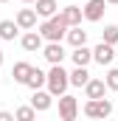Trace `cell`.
Masks as SVG:
<instances>
[{
  "mask_svg": "<svg viewBox=\"0 0 118 121\" xmlns=\"http://www.w3.org/2000/svg\"><path fill=\"white\" fill-rule=\"evenodd\" d=\"M23 3H34V0H23Z\"/></svg>",
  "mask_w": 118,
  "mask_h": 121,
  "instance_id": "484cf974",
  "label": "cell"
},
{
  "mask_svg": "<svg viewBox=\"0 0 118 121\" xmlns=\"http://www.w3.org/2000/svg\"><path fill=\"white\" fill-rule=\"evenodd\" d=\"M17 31H20L17 20H3V23H0V39H14Z\"/></svg>",
  "mask_w": 118,
  "mask_h": 121,
  "instance_id": "ac0fdd59",
  "label": "cell"
},
{
  "mask_svg": "<svg viewBox=\"0 0 118 121\" xmlns=\"http://www.w3.org/2000/svg\"><path fill=\"white\" fill-rule=\"evenodd\" d=\"M51 96H54L51 90H48V93H45V90H34V99H31V104H34L39 113H45V110L51 107Z\"/></svg>",
  "mask_w": 118,
  "mask_h": 121,
  "instance_id": "4fadbf2b",
  "label": "cell"
},
{
  "mask_svg": "<svg viewBox=\"0 0 118 121\" xmlns=\"http://www.w3.org/2000/svg\"><path fill=\"white\" fill-rule=\"evenodd\" d=\"M73 62L76 65H90V59H93V51L90 48H84V45H79V48H73Z\"/></svg>",
  "mask_w": 118,
  "mask_h": 121,
  "instance_id": "d6986e66",
  "label": "cell"
},
{
  "mask_svg": "<svg viewBox=\"0 0 118 121\" xmlns=\"http://www.w3.org/2000/svg\"><path fill=\"white\" fill-rule=\"evenodd\" d=\"M17 116H11V113H6V110H0V121H14Z\"/></svg>",
  "mask_w": 118,
  "mask_h": 121,
  "instance_id": "603a6c76",
  "label": "cell"
},
{
  "mask_svg": "<svg viewBox=\"0 0 118 121\" xmlns=\"http://www.w3.org/2000/svg\"><path fill=\"white\" fill-rule=\"evenodd\" d=\"M76 113H79L76 99L62 93V96H59V118H62V121H73V118H76Z\"/></svg>",
  "mask_w": 118,
  "mask_h": 121,
  "instance_id": "277c9868",
  "label": "cell"
},
{
  "mask_svg": "<svg viewBox=\"0 0 118 121\" xmlns=\"http://www.w3.org/2000/svg\"><path fill=\"white\" fill-rule=\"evenodd\" d=\"M42 39H45V37H42L39 31H28V34H23L20 42H23L25 51H39V48H42Z\"/></svg>",
  "mask_w": 118,
  "mask_h": 121,
  "instance_id": "8fae6325",
  "label": "cell"
},
{
  "mask_svg": "<svg viewBox=\"0 0 118 121\" xmlns=\"http://www.w3.org/2000/svg\"><path fill=\"white\" fill-rule=\"evenodd\" d=\"M14 116H17V121H34V116H37V107H34V104H31V107H20Z\"/></svg>",
  "mask_w": 118,
  "mask_h": 121,
  "instance_id": "ffe728a7",
  "label": "cell"
},
{
  "mask_svg": "<svg viewBox=\"0 0 118 121\" xmlns=\"http://www.w3.org/2000/svg\"><path fill=\"white\" fill-rule=\"evenodd\" d=\"M110 90L107 87V82L104 79H90L87 85H84V93H87V99H104V93Z\"/></svg>",
  "mask_w": 118,
  "mask_h": 121,
  "instance_id": "52a82bcc",
  "label": "cell"
},
{
  "mask_svg": "<svg viewBox=\"0 0 118 121\" xmlns=\"http://www.w3.org/2000/svg\"><path fill=\"white\" fill-rule=\"evenodd\" d=\"M0 68H3V54H0Z\"/></svg>",
  "mask_w": 118,
  "mask_h": 121,
  "instance_id": "d4e9b609",
  "label": "cell"
},
{
  "mask_svg": "<svg viewBox=\"0 0 118 121\" xmlns=\"http://www.w3.org/2000/svg\"><path fill=\"white\" fill-rule=\"evenodd\" d=\"M104 6H107V0H87V6L82 9V11H84V20L98 23V20L104 17Z\"/></svg>",
  "mask_w": 118,
  "mask_h": 121,
  "instance_id": "8992f818",
  "label": "cell"
},
{
  "mask_svg": "<svg viewBox=\"0 0 118 121\" xmlns=\"http://www.w3.org/2000/svg\"><path fill=\"white\" fill-rule=\"evenodd\" d=\"M104 82H107L110 90H118V68H110V70H107V79H104Z\"/></svg>",
  "mask_w": 118,
  "mask_h": 121,
  "instance_id": "7402d4cb",
  "label": "cell"
},
{
  "mask_svg": "<svg viewBox=\"0 0 118 121\" xmlns=\"http://www.w3.org/2000/svg\"><path fill=\"white\" fill-rule=\"evenodd\" d=\"M56 0H37V14H39V17H45V20H48V17H54V14H56Z\"/></svg>",
  "mask_w": 118,
  "mask_h": 121,
  "instance_id": "e0dca14e",
  "label": "cell"
},
{
  "mask_svg": "<svg viewBox=\"0 0 118 121\" xmlns=\"http://www.w3.org/2000/svg\"><path fill=\"white\" fill-rule=\"evenodd\" d=\"M67 23L62 20V14H54V17H48L42 26H39V34L48 39V42H62V37L67 34Z\"/></svg>",
  "mask_w": 118,
  "mask_h": 121,
  "instance_id": "6da1fadb",
  "label": "cell"
},
{
  "mask_svg": "<svg viewBox=\"0 0 118 121\" xmlns=\"http://www.w3.org/2000/svg\"><path fill=\"white\" fill-rule=\"evenodd\" d=\"M17 26L31 31L37 26V9H20V11H17Z\"/></svg>",
  "mask_w": 118,
  "mask_h": 121,
  "instance_id": "ba28073f",
  "label": "cell"
},
{
  "mask_svg": "<svg viewBox=\"0 0 118 121\" xmlns=\"http://www.w3.org/2000/svg\"><path fill=\"white\" fill-rule=\"evenodd\" d=\"M107 3H113V6H118V0H107Z\"/></svg>",
  "mask_w": 118,
  "mask_h": 121,
  "instance_id": "cb8c5ba5",
  "label": "cell"
},
{
  "mask_svg": "<svg viewBox=\"0 0 118 121\" xmlns=\"http://www.w3.org/2000/svg\"><path fill=\"white\" fill-rule=\"evenodd\" d=\"M115 56H118L115 45H110V42H104V39H101V45H96V51H93V59L98 62V65H110Z\"/></svg>",
  "mask_w": 118,
  "mask_h": 121,
  "instance_id": "5b68a950",
  "label": "cell"
},
{
  "mask_svg": "<svg viewBox=\"0 0 118 121\" xmlns=\"http://www.w3.org/2000/svg\"><path fill=\"white\" fill-rule=\"evenodd\" d=\"M90 82V73H87V65H76V70L70 73V85H76V87H84Z\"/></svg>",
  "mask_w": 118,
  "mask_h": 121,
  "instance_id": "9a60e30c",
  "label": "cell"
},
{
  "mask_svg": "<svg viewBox=\"0 0 118 121\" xmlns=\"http://www.w3.org/2000/svg\"><path fill=\"white\" fill-rule=\"evenodd\" d=\"M0 3H8V0H0Z\"/></svg>",
  "mask_w": 118,
  "mask_h": 121,
  "instance_id": "4316f807",
  "label": "cell"
},
{
  "mask_svg": "<svg viewBox=\"0 0 118 121\" xmlns=\"http://www.w3.org/2000/svg\"><path fill=\"white\" fill-rule=\"evenodd\" d=\"M67 42H70L73 48L84 45V42H87V31H82V26H70V31H67Z\"/></svg>",
  "mask_w": 118,
  "mask_h": 121,
  "instance_id": "2e32d148",
  "label": "cell"
},
{
  "mask_svg": "<svg viewBox=\"0 0 118 121\" xmlns=\"http://www.w3.org/2000/svg\"><path fill=\"white\" fill-rule=\"evenodd\" d=\"M113 113V101L110 99H87L84 104V116L87 118H107Z\"/></svg>",
  "mask_w": 118,
  "mask_h": 121,
  "instance_id": "3957f363",
  "label": "cell"
},
{
  "mask_svg": "<svg viewBox=\"0 0 118 121\" xmlns=\"http://www.w3.org/2000/svg\"><path fill=\"white\" fill-rule=\"evenodd\" d=\"M59 14H62V20H65L67 26H79V23H82V17H84V11H82L79 6H65Z\"/></svg>",
  "mask_w": 118,
  "mask_h": 121,
  "instance_id": "30bf717a",
  "label": "cell"
},
{
  "mask_svg": "<svg viewBox=\"0 0 118 121\" xmlns=\"http://www.w3.org/2000/svg\"><path fill=\"white\" fill-rule=\"evenodd\" d=\"M115 54H118V45H115Z\"/></svg>",
  "mask_w": 118,
  "mask_h": 121,
  "instance_id": "83f0119b",
  "label": "cell"
},
{
  "mask_svg": "<svg viewBox=\"0 0 118 121\" xmlns=\"http://www.w3.org/2000/svg\"><path fill=\"white\" fill-rule=\"evenodd\" d=\"M34 65H28V62H17L14 68H11V76H14V82H20V85H25L28 82V73Z\"/></svg>",
  "mask_w": 118,
  "mask_h": 121,
  "instance_id": "5bb4252c",
  "label": "cell"
},
{
  "mask_svg": "<svg viewBox=\"0 0 118 121\" xmlns=\"http://www.w3.org/2000/svg\"><path fill=\"white\" fill-rule=\"evenodd\" d=\"M67 85H70V73H65L62 65H54L51 73H48V90L54 93V96H62V93L67 90Z\"/></svg>",
  "mask_w": 118,
  "mask_h": 121,
  "instance_id": "7a4b0ae2",
  "label": "cell"
},
{
  "mask_svg": "<svg viewBox=\"0 0 118 121\" xmlns=\"http://www.w3.org/2000/svg\"><path fill=\"white\" fill-rule=\"evenodd\" d=\"M104 42L118 45V26H107V28H104Z\"/></svg>",
  "mask_w": 118,
  "mask_h": 121,
  "instance_id": "44dd1931",
  "label": "cell"
},
{
  "mask_svg": "<svg viewBox=\"0 0 118 121\" xmlns=\"http://www.w3.org/2000/svg\"><path fill=\"white\" fill-rule=\"evenodd\" d=\"M45 59L51 62V65H62V59H65L62 42H48V45H45Z\"/></svg>",
  "mask_w": 118,
  "mask_h": 121,
  "instance_id": "9c48e42d",
  "label": "cell"
},
{
  "mask_svg": "<svg viewBox=\"0 0 118 121\" xmlns=\"http://www.w3.org/2000/svg\"><path fill=\"white\" fill-rule=\"evenodd\" d=\"M25 85H28L31 90H39L42 85H48V73H42L39 68H31V73H28V82H25Z\"/></svg>",
  "mask_w": 118,
  "mask_h": 121,
  "instance_id": "7c38bea8",
  "label": "cell"
}]
</instances>
